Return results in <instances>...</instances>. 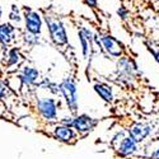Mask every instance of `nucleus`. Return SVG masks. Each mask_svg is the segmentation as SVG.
I'll use <instances>...</instances> for the list:
<instances>
[{
	"label": "nucleus",
	"instance_id": "1",
	"mask_svg": "<svg viewBox=\"0 0 159 159\" xmlns=\"http://www.w3.org/2000/svg\"><path fill=\"white\" fill-rule=\"evenodd\" d=\"M43 19L47 25L52 42L57 46H64L68 43V34H66V30L62 22L57 17H52V16H45Z\"/></svg>",
	"mask_w": 159,
	"mask_h": 159
},
{
	"label": "nucleus",
	"instance_id": "2",
	"mask_svg": "<svg viewBox=\"0 0 159 159\" xmlns=\"http://www.w3.org/2000/svg\"><path fill=\"white\" fill-rule=\"evenodd\" d=\"M23 22H24V28L27 32L33 33V34H41L43 18L41 17V14H39L38 11H36L31 8H24Z\"/></svg>",
	"mask_w": 159,
	"mask_h": 159
},
{
	"label": "nucleus",
	"instance_id": "3",
	"mask_svg": "<svg viewBox=\"0 0 159 159\" xmlns=\"http://www.w3.org/2000/svg\"><path fill=\"white\" fill-rule=\"evenodd\" d=\"M61 93L64 96V98L66 99V103H68L69 108L75 112L78 108V89L75 85V82L71 76L66 78L62 80V83L59 85Z\"/></svg>",
	"mask_w": 159,
	"mask_h": 159
},
{
	"label": "nucleus",
	"instance_id": "4",
	"mask_svg": "<svg viewBox=\"0 0 159 159\" xmlns=\"http://www.w3.org/2000/svg\"><path fill=\"white\" fill-rule=\"evenodd\" d=\"M37 111L46 121H54L57 116V104L54 98L37 99Z\"/></svg>",
	"mask_w": 159,
	"mask_h": 159
},
{
	"label": "nucleus",
	"instance_id": "5",
	"mask_svg": "<svg viewBox=\"0 0 159 159\" xmlns=\"http://www.w3.org/2000/svg\"><path fill=\"white\" fill-rule=\"evenodd\" d=\"M101 45L104 47V50L107 51L110 55H112L115 57H120L124 54V45L112 36H102Z\"/></svg>",
	"mask_w": 159,
	"mask_h": 159
},
{
	"label": "nucleus",
	"instance_id": "6",
	"mask_svg": "<svg viewBox=\"0 0 159 159\" xmlns=\"http://www.w3.org/2000/svg\"><path fill=\"white\" fill-rule=\"evenodd\" d=\"M17 34V27L10 22L0 23V45L4 48L14 42Z\"/></svg>",
	"mask_w": 159,
	"mask_h": 159
},
{
	"label": "nucleus",
	"instance_id": "7",
	"mask_svg": "<svg viewBox=\"0 0 159 159\" xmlns=\"http://www.w3.org/2000/svg\"><path fill=\"white\" fill-rule=\"evenodd\" d=\"M19 78L24 85H33L39 78V71L31 65H24L20 69Z\"/></svg>",
	"mask_w": 159,
	"mask_h": 159
},
{
	"label": "nucleus",
	"instance_id": "8",
	"mask_svg": "<svg viewBox=\"0 0 159 159\" xmlns=\"http://www.w3.org/2000/svg\"><path fill=\"white\" fill-rule=\"evenodd\" d=\"M96 121L93 118H90L87 115H82V116H78L75 118H73V127L75 130H78L79 132H88L92 129L94 127Z\"/></svg>",
	"mask_w": 159,
	"mask_h": 159
},
{
	"label": "nucleus",
	"instance_id": "9",
	"mask_svg": "<svg viewBox=\"0 0 159 159\" xmlns=\"http://www.w3.org/2000/svg\"><path fill=\"white\" fill-rule=\"evenodd\" d=\"M150 130L152 129H150L149 125L136 124V125H134L130 129L129 134H130V138H132L136 143H140V141H143L145 138L150 134Z\"/></svg>",
	"mask_w": 159,
	"mask_h": 159
},
{
	"label": "nucleus",
	"instance_id": "10",
	"mask_svg": "<svg viewBox=\"0 0 159 159\" xmlns=\"http://www.w3.org/2000/svg\"><path fill=\"white\" fill-rule=\"evenodd\" d=\"M54 135L57 140L64 141V143H69L70 140H73L75 138V132L71 130L70 126H65V125H60L56 126L54 130Z\"/></svg>",
	"mask_w": 159,
	"mask_h": 159
},
{
	"label": "nucleus",
	"instance_id": "11",
	"mask_svg": "<svg viewBox=\"0 0 159 159\" xmlns=\"http://www.w3.org/2000/svg\"><path fill=\"white\" fill-rule=\"evenodd\" d=\"M136 150V141L132 138H124L118 145V154L121 157H127L130 154H132Z\"/></svg>",
	"mask_w": 159,
	"mask_h": 159
},
{
	"label": "nucleus",
	"instance_id": "12",
	"mask_svg": "<svg viewBox=\"0 0 159 159\" xmlns=\"http://www.w3.org/2000/svg\"><path fill=\"white\" fill-rule=\"evenodd\" d=\"M24 61L23 55L20 54L19 48L13 47L8 51L7 54V68H11V66H18Z\"/></svg>",
	"mask_w": 159,
	"mask_h": 159
},
{
	"label": "nucleus",
	"instance_id": "13",
	"mask_svg": "<svg viewBox=\"0 0 159 159\" xmlns=\"http://www.w3.org/2000/svg\"><path fill=\"white\" fill-rule=\"evenodd\" d=\"M117 69H118V71H120L121 74H125V75L130 76V75H132V73L136 70V65L132 62L130 59L122 57L120 61H118V64H117Z\"/></svg>",
	"mask_w": 159,
	"mask_h": 159
},
{
	"label": "nucleus",
	"instance_id": "14",
	"mask_svg": "<svg viewBox=\"0 0 159 159\" xmlns=\"http://www.w3.org/2000/svg\"><path fill=\"white\" fill-rule=\"evenodd\" d=\"M94 90H96V93L102 99H104L106 102H111L113 99L112 90H111V88L108 85H106V84H96L94 85Z\"/></svg>",
	"mask_w": 159,
	"mask_h": 159
},
{
	"label": "nucleus",
	"instance_id": "15",
	"mask_svg": "<svg viewBox=\"0 0 159 159\" xmlns=\"http://www.w3.org/2000/svg\"><path fill=\"white\" fill-rule=\"evenodd\" d=\"M8 17H9V22L11 24H14V25H18L23 22V16L20 14V10L17 5H11Z\"/></svg>",
	"mask_w": 159,
	"mask_h": 159
},
{
	"label": "nucleus",
	"instance_id": "16",
	"mask_svg": "<svg viewBox=\"0 0 159 159\" xmlns=\"http://www.w3.org/2000/svg\"><path fill=\"white\" fill-rule=\"evenodd\" d=\"M23 38V41L25 45H28V46H36L39 43V34H33V33H30L25 31L22 36Z\"/></svg>",
	"mask_w": 159,
	"mask_h": 159
},
{
	"label": "nucleus",
	"instance_id": "17",
	"mask_svg": "<svg viewBox=\"0 0 159 159\" xmlns=\"http://www.w3.org/2000/svg\"><path fill=\"white\" fill-rule=\"evenodd\" d=\"M79 39H80V45H82V50H83V55L84 57H88L89 52H90V47H92V43L87 39V37L83 34L82 31H79Z\"/></svg>",
	"mask_w": 159,
	"mask_h": 159
},
{
	"label": "nucleus",
	"instance_id": "18",
	"mask_svg": "<svg viewBox=\"0 0 159 159\" xmlns=\"http://www.w3.org/2000/svg\"><path fill=\"white\" fill-rule=\"evenodd\" d=\"M7 96V83L0 79V99H4Z\"/></svg>",
	"mask_w": 159,
	"mask_h": 159
},
{
	"label": "nucleus",
	"instance_id": "19",
	"mask_svg": "<svg viewBox=\"0 0 159 159\" xmlns=\"http://www.w3.org/2000/svg\"><path fill=\"white\" fill-rule=\"evenodd\" d=\"M117 14L120 16V18H122V19H126V18H127V9H126L125 7L118 8V10H117Z\"/></svg>",
	"mask_w": 159,
	"mask_h": 159
},
{
	"label": "nucleus",
	"instance_id": "20",
	"mask_svg": "<svg viewBox=\"0 0 159 159\" xmlns=\"http://www.w3.org/2000/svg\"><path fill=\"white\" fill-rule=\"evenodd\" d=\"M84 3L89 8H97V0H84Z\"/></svg>",
	"mask_w": 159,
	"mask_h": 159
},
{
	"label": "nucleus",
	"instance_id": "21",
	"mask_svg": "<svg viewBox=\"0 0 159 159\" xmlns=\"http://www.w3.org/2000/svg\"><path fill=\"white\" fill-rule=\"evenodd\" d=\"M61 122H62V125H65V126H70V127H71V125H73V118H64Z\"/></svg>",
	"mask_w": 159,
	"mask_h": 159
},
{
	"label": "nucleus",
	"instance_id": "22",
	"mask_svg": "<svg viewBox=\"0 0 159 159\" xmlns=\"http://www.w3.org/2000/svg\"><path fill=\"white\" fill-rule=\"evenodd\" d=\"M152 158H153V159H159V148L152 154Z\"/></svg>",
	"mask_w": 159,
	"mask_h": 159
},
{
	"label": "nucleus",
	"instance_id": "23",
	"mask_svg": "<svg viewBox=\"0 0 159 159\" xmlns=\"http://www.w3.org/2000/svg\"><path fill=\"white\" fill-rule=\"evenodd\" d=\"M154 57H155V60L159 62V51H157V52H154Z\"/></svg>",
	"mask_w": 159,
	"mask_h": 159
},
{
	"label": "nucleus",
	"instance_id": "24",
	"mask_svg": "<svg viewBox=\"0 0 159 159\" xmlns=\"http://www.w3.org/2000/svg\"><path fill=\"white\" fill-rule=\"evenodd\" d=\"M2 18H3V8L0 5V20H2Z\"/></svg>",
	"mask_w": 159,
	"mask_h": 159
},
{
	"label": "nucleus",
	"instance_id": "25",
	"mask_svg": "<svg viewBox=\"0 0 159 159\" xmlns=\"http://www.w3.org/2000/svg\"><path fill=\"white\" fill-rule=\"evenodd\" d=\"M158 134H159V129H158Z\"/></svg>",
	"mask_w": 159,
	"mask_h": 159
}]
</instances>
